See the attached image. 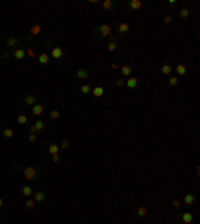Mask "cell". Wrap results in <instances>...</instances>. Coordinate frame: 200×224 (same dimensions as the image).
<instances>
[{
  "label": "cell",
  "instance_id": "1",
  "mask_svg": "<svg viewBox=\"0 0 200 224\" xmlns=\"http://www.w3.org/2000/svg\"><path fill=\"white\" fill-rule=\"evenodd\" d=\"M92 34H94L96 38H100V40L110 38V36H112V26L110 24H100V26H96V28L92 30Z\"/></svg>",
  "mask_w": 200,
  "mask_h": 224
},
{
  "label": "cell",
  "instance_id": "2",
  "mask_svg": "<svg viewBox=\"0 0 200 224\" xmlns=\"http://www.w3.org/2000/svg\"><path fill=\"white\" fill-rule=\"evenodd\" d=\"M22 174H24L26 180H36V178L40 176V170H38L36 166H26L24 170H22Z\"/></svg>",
  "mask_w": 200,
  "mask_h": 224
},
{
  "label": "cell",
  "instance_id": "3",
  "mask_svg": "<svg viewBox=\"0 0 200 224\" xmlns=\"http://www.w3.org/2000/svg\"><path fill=\"white\" fill-rule=\"evenodd\" d=\"M76 80H80V82L90 80V70H88L86 66H78L76 68Z\"/></svg>",
  "mask_w": 200,
  "mask_h": 224
},
{
  "label": "cell",
  "instance_id": "4",
  "mask_svg": "<svg viewBox=\"0 0 200 224\" xmlns=\"http://www.w3.org/2000/svg\"><path fill=\"white\" fill-rule=\"evenodd\" d=\"M50 58L52 60H62L64 58V50L60 48V46H52V48H50Z\"/></svg>",
  "mask_w": 200,
  "mask_h": 224
},
{
  "label": "cell",
  "instance_id": "5",
  "mask_svg": "<svg viewBox=\"0 0 200 224\" xmlns=\"http://www.w3.org/2000/svg\"><path fill=\"white\" fill-rule=\"evenodd\" d=\"M138 84H140V78H136V76H130V78H126L124 86L128 88V90H136V88H138Z\"/></svg>",
  "mask_w": 200,
  "mask_h": 224
},
{
  "label": "cell",
  "instance_id": "6",
  "mask_svg": "<svg viewBox=\"0 0 200 224\" xmlns=\"http://www.w3.org/2000/svg\"><path fill=\"white\" fill-rule=\"evenodd\" d=\"M132 70H134V66L132 64H122V66H120V74H122V78H130V76H132Z\"/></svg>",
  "mask_w": 200,
  "mask_h": 224
},
{
  "label": "cell",
  "instance_id": "7",
  "mask_svg": "<svg viewBox=\"0 0 200 224\" xmlns=\"http://www.w3.org/2000/svg\"><path fill=\"white\" fill-rule=\"evenodd\" d=\"M196 200H198V198H196V194L188 192V194L182 198V204H186V206H194V204H196Z\"/></svg>",
  "mask_w": 200,
  "mask_h": 224
},
{
  "label": "cell",
  "instance_id": "8",
  "mask_svg": "<svg viewBox=\"0 0 200 224\" xmlns=\"http://www.w3.org/2000/svg\"><path fill=\"white\" fill-rule=\"evenodd\" d=\"M116 30H118L116 36H118V38H122V36H124V34L130 30V26L126 24V22H118V24H116Z\"/></svg>",
  "mask_w": 200,
  "mask_h": 224
},
{
  "label": "cell",
  "instance_id": "9",
  "mask_svg": "<svg viewBox=\"0 0 200 224\" xmlns=\"http://www.w3.org/2000/svg\"><path fill=\"white\" fill-rule=\"evenodd\" d=\"M44 128H46V126H44V120H36V122H34L32 126H30V132H42V130H44Z\"/></svg>",
  "mask_w": 200,
  "mask_h": 224
},
{
  "label": "cell",
  "instance_id": "10",
  "mask_svg": "<svg viewBox=\"0 0 200 224\" xmlns=\"http://www.w3.org/2000/svg\"><path fill=\"white\" fill-rule=\"evenodd\" d=\"M116 2H114V0H104V2H102V8L104 10H108V12H112V10H116Z\"/></svg>",
  "mask_w": 200,
  "mask_h": 224
},
{
  "label": "cell",
  "instance_id": "11",
  "mask_svg": "<svg viewBox=\"0 0 200 224\" xmlns=\"http://www.w3.org/2000/svg\"><path fill=\"white\" fill-rule=\"evenodd\" d=\"M90 94L94 96V98H102V96H104V86H94Z\"/></svg>",
  "mask_w": 200,
  "mask_h": 224
},
{
  "label": "cell",
  "instance_id": "12",
  "mask_svg": "<svg viewBox=\"0 0 200 224\" xmlns=\"http://www.w3.org/2000/svg\"><path fill=\"white\" fill-rule=\"evenodd\" d=\"M146 214H148V210H146V206H138L136 210H134V216H136V218H144Z\"/></svg>",
  "mask_w": 200,
  "mask_h": 224
},
{
  "label": "cell",
  "instance_id": "13",
  "mask_svg": "<svg viewBox=\"0 0 200 224\" xmlns=\"http://www.w3.org/2000/svg\"><path fill=\"white\" fill-rule=\"evenodd\" d=\"M176 74H178V78H180V76H184L186 74V72H188V66H186V64H176Z\"/></svg>",
  "mask_w": 200,
  "mask_h": 224
},
{
  "label": "cell",
  "instance_id": "14",
  "mask_svg": "<svg viewBox=\"0 0 200 224\" xmlns=\"http://www.w3.org/2000/svg\"><path fill=\"white\" fill-rule=\"evenodd\" d=\"M180 220H182V224H190L192 220H194V216H192L190 212H182V214H180Z\"/></svg>",
  "mask_w": 200,
  "mask_h": 224
},
{
  "label": "cell",
  "instance_id": "15",
  "mask_svg": "<svg viewBox=\"0 0 200 224\" xmlns=\"http://www.w3.org/2000/svg\"><path fill=\"white\" fill-rule=\"evenodd\" d=\"M128 6H130L132 10H140L142 6H144V2H142V0H130V2H128Z\"/></svg>",
  "mask_w": 200,
  "mask_h": 224
},
{
  "label": "cell",
  "instance_id": "16",
  "mask_svg": "<svg viewBox=\"0 0 200 224\" xmlns=\"http://www.w3.org/2000/svg\"><path fill=\"white\" fill-rule=\"evenodd\" d=\"M36 58H38V62H40V64H44V66H46V64L50 62V56L46 54V52H42V54H38Z\"/></svg>",
  "mask_w": 200,
  "mask_h": 224
},
{
  "label": "cell",
  "instance_id": "17",
  "mask_svg": "<svg viewBox=\"0 0 200 224\" xmlns=\"http://www.w3.org/2000/svg\"><path fill=\"white\" fill-rule=\"evenodd\" d=\"M160 72H162L164 76H172V64H168V62H166L164 66L160 68Z\"/></svg>",
  "mask_w": 200,
  "mask_h": 224
},
{
  "label": "cell",
  "instance_id": "18",
  "mask_svg": "<svg viewBox=\"0 0 200 224\" xmlns=\"http://www.w3.org/2000/svg\"><path fill=\"white\" fill-rule=\"evenodd\" d=\"M26 56V48H16L14 50V58L16 60H22Z\"/></svg>",
  "mask_w": 200,
  "mask_h": 224
},
{
  "label": "cell",
  "instance_id": "19",
  "mask_svg": "<svg viewBox=\"0 0 200 224\" xmlns=\"http://www.w3.org/2000/svg\"><path fill=\"white\" fill-rule=\"evenodd\" d=\"M90 92H92V84L82 82V86H80V94H90Z\"/></svg>",
  "mask_w": 200,
  "mask_h": 224
},
{
  "label": "cell",
  "instance_id": "20",
  "mask_svg": "<svg viewBox=\"0 0 200 224\" xmlns=\"http://www.w3.org/2000/svg\"><path fill=\"white\" fill-rule=\"evenodd\" d=\"M42 112H44V106H42V104H34L32 106V114L34 116H40Z\"/></svg>",
  "mask_w": 200,
  "mask_h": 224
},
{
  "label": "cell",
  "instance_id": "21",
  "mask_svg": "<svg viewBox=\"0 0 200 224\" xmlns=\"http://www.w3.org/2000/svg\"><path fill=\"white\" fill-rule=\"evenodd\" d=\"M178 18L188 20V18H190V10H188V8H180V12H178Z\"/></svg>",
  "mask_w": 200,
  "mask_h": 224
},
{
  "label": "cell",
  "instance_id": "22",
  "mask_svg": "<svg viewBox=\"0 0 200 224\" xmlns=\"http://www.w3.org/2000/svg\"><path fill=\"white\" fill-rule=\"evenodd\" d=\"M24 104H28V106H34V104H36V96H34V94H28V96H24Z\"/></svg>",
  "mask_w": 200,
  "mask_h": 224
},
{
  "label": "cell",
  "instance_id": "23",
  "mask_svg": "<svg viewBox=\"0 0 200 224\" xmlns=\"http://www.w3.org/2000/svg\"><path fill=\"white\" fill-rule=\"evenodd\" d=\"M6 44H8L10 48H14V46H18V38L16 36H8V38H6Z\"/></svg>",
  "mask_w": 200,
  "mask_h": 224
},
{
  "label": "cell",
  "instance_id": "24",
  "mask_svg": "<svg viewBox=\"0 0 200 224\" xmlns=\"http://www.w3.org/2000/svg\"><path fill=\"white\" fill-rule=\"evenodd\" d=\"M178 82H180V78H178V76H168V86H172V88H174V86H178Z\"/></svg>",
  "mask_w": 200,
  "mask_h": 224
},
{
  "label": "cell",
  "instance_id": "25",
  "mask_svg": "<svg viewBox=\"0 0 200 224\" xmlns=\"http://www.w3.org/2000/svg\"><path fill=\"white\" fill-rule=\"evenodd\" d=\"M50 154H52V156H56V154H58V152H60V146H58V144H50Z\"/></svg>",
  "mask_w": 200,
  "mask_h": 224
},
{
  "label": "cell",
  "instance_id": "26",
  "mask_svg": "<svg viewBox=\"0 0 200 224\" xmlns=\"http://www.w3.org/2000/svg\"><path fill=\"white\" fill-rule=\"evenodd\" d=\"M22 194H24L26 198H30V196H32V194H34V190H32V188H30V186H24V188H22Z\"/></svg>",
  "mask_w": 200,
  "mask_h": 224
},
{
  "label": "cell",
  "instance_id": "27",
  "mask_svg": "<svg viewBox=\"0 0 200 224\" xmlns=\"http://www.w3.org/2000/svg\"><path fill=\"white\" fill-rule=\"evenodd\" d=\"M44 198H46V194H44V192H36V194H34V202H42Z\"/></svg>",
  "mask_w": 200,
  "mask_h": 224
},
{
  "label": "cell",
  "instance_id": "28",
  "mask_svg": "<svg viewBox=\"0 0 200 224\" xmlns=\"http://www.w3.org/2000/svg\"><path fill=\"white\" fill-rule=\"evenodd\" d=\"M38 32H40V24H34L32 28H30V36H36Z\"/></svg>",
  "mask_w": 200,
  "mask_h": 224
},
{
  "label": "cell",
  "instance_id": "29",
  "mask_svg": "<svg viewBox=\"0 0 200 224\" xmlns=\"http://www.w3.org/2000/svg\"><path fill=\"white\" fill-rule=\"evenodd\" d=\"M50 118H52V120H58L60 112H58V110H50Z\"/></svg>",
  "mask_w": 200,
  "mask_h": 224
},
{
  "label": "cell",
  "instance_id": "30",
  "mask_svg": "<svg viewBox=\"0 0 200 224\" xmlns=\"http://www.w3.org/2000/svg\"><path fill=\"white\" fill-rule=\"evenodd\" d=\"M26 122H28V116L26 114H20L18 116V124H26Z\"/></svg>",
  "mask_w": 200,
  "mask_h": 224
},
{
  "label": "cell",
  "instance_id": "31",
  "mask_svg": "<svg viewBox=\"0 0 200 224\" xmlns=\"http://www.w3.org/2000/svg\"><path fill=\"white\" fill-rule=\"evenodd\" d=\"M12 136H14V130L12 128H6L4 130V138H12Z\"/></svg>",
  "mask_w": 200,
  "mask_h": 224
},
{
  "label": "cell",
  "instance_id": "32",
  "mask_svg": "<svg viewBox=\"0 0 200 224\" xmlns=\"http://www.w3.org/2000/svg\"><path fill=\"white\" fill-rule=\"evenodd\" d=\"M124 78H118V80H114V86H118V88H122V86H124Z\"/></svg>",
  "mask_w": 200,
  "mask_h": 224
},
{
  "label": "cell",
  "instance_id": "33",
  "mask_svg": "<svg viewBox=\"0 0 200 224\" xmlns=\"http://www.w3.org/2000/svg\"><path fill=\"white\" fill-rule=\"evenodd\" d=\"M166 6H168V8H174V6H178V0H168Z\"/></svg>",
  "mask_w": 200,
  "mask_h": 224
},
{
  "label": "cell",
  "instance_id": "34",
  "mask_svg": "<svg viewBox=\"0 0 200 224\" xmlns=\"http://www.w3.org/2000/svg\"><path fill=\"white\" fill-rule=\"evenodd\" d=\"M172 16H174V14H166V16H164V24H170V22H172Z\"/></svg>",
  "mask_w": 200,
  "mask_h": 224
},
{
  "label": "cell",
  "instance_id": "35",
  "mask_svg": "<svg viewBox=\"0 0 200 224\" xmlns=\"http://www.w3.org/2000/svg\"><path fill=\"white\" fill-rule=\"evenodd\" d=\"M172 206H174L176 210H178V208L182 206V202H180V200H172Z\"/></svg>",
  "mask_w": 200,
  "mask_h": 224
},
{
  "label": "cell",
  "instance_id": "36",
  "mask_svg": "<svg viewBox=\"0 0 200 224\" xmlns=\"http://www.w3.org/2000/svg\"><path fill=\"white\" fill-rule=\"evenodd\" d=\"M60 148H64V150H66V148H70V142H68V140H64L62 144H60Z\"/></svg>",
  "mask_w": 200,
  "mask_h": 224
},
{
  "label": "cell",
  "instance_id": "37",
  "mask_svg": "<svg viewBox=\"0 0 200 224\" xmlns=\"http://www.w3.org/2000/svg\"><path fill=\"white\" fill-rule=\"evenodd\" d=\"M34 204H36L34 200H26V208H34Z\"/></svg>",
  "mask_w": 200,
  "mask_h": 224
},
{
  "label": "cell",
  "instance_id": "38",
  "mask_svg": "<svg viewBox=\"0 0 200 224\" xmlns=\"http://www.w3.org/2000/svg\"><path fill=\"white\" fill-rule=\"evenodd\" d=\"M26 54H28V56H36V52H34L32 48H26Z\"/></svg>",
  "mask_w": 200,
  "mask_h": 224
},
{
  "label": "cell",
  "instance_id": "39",
  "mask_svg": "<svg viewBox=\"0 0 200 224\" xmlns=\"http://www.w3.org/2000/svg\"><path fill=\"white\" fill-rule=\"evenodd\" d=\"M28 140H30V142H36V134H34V132H30V136H28Z\"/></svg>",
  "mask_w": 200,
  "mask_h": 224
},
{
  "label": "cell",
  "instance_id": "40",
  "mask_svg": "<svg viewBox=\"0 0 200 224\" xmlns=\"http://www.w3.org/2000/svg\"><path fill=\"white\" fill-rule=\"evenodd\" d=\"M2 206H4V200H2V198H0V208H2Z\"/></svg>",
  "mask_w": 200,
  "mask_h": 224
},
{
  "label": "cell",
  "instance_id": "41",
  "mask_svg": "<svg viewBox=\"0 0 200 224\" xmlns=\"http://www.w3.org/2000/svg\"><path fill=\"white\" fill-rule=\"evenodd\" d=\"M0 126H2V124H0Z\"/></svg>",
  "mask_w": 200,
  "mask_h": 224
}]
</instances>
